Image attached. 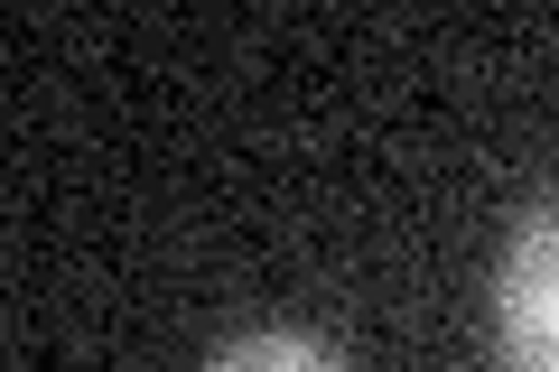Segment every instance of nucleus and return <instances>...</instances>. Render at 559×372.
<instances>
[{
    "mask_svg": "<svg viewBox=\"0 0 559 372\" xmlns=\"http://www.w3.org/2000/svg\"><path fill=\"white\" fill-rule=\"evenodd\" d=\"M495 326H503L513 372H559V205H540L513 233L503 279H495Z\"/></svg>",
    "mask_w": 559,
    "mask_h": 372,
    "instance_id": "nucleus-1",
    "label": "nucleus"
},
{
    "mask_svg": "<svg viewBox=\"0 0 559 372\" xmlns=\"http://www.w3.org/2000/svg\"><path fill=\"white\" fill-rule=\"evenodd\" d=\"M205 372H345V353H326L318 335H242Z\"/></svg>",
    "mask_w": 559,
    "mask_h": 372,
    "instance_id": "nucleus-2",
    "label": "nucleus"
}]
</instances>
